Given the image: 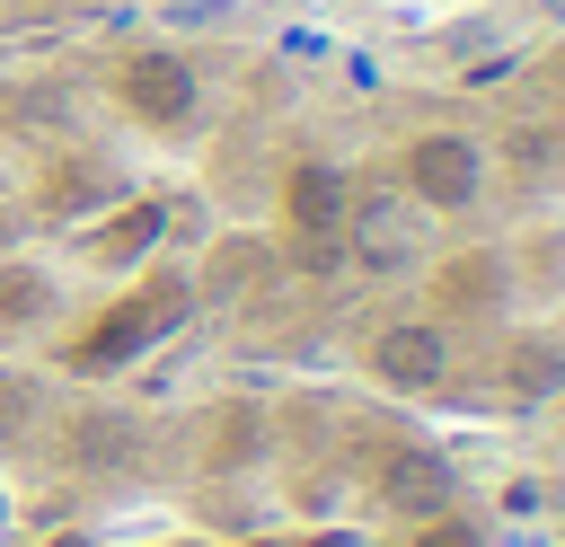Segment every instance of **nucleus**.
<instances>
[{"label": "nucleus", "mask_w": 565, "mask_h": 547, "mask_svg": "<svg viewBox=\"0 0 565 547\" xmlns=\"http://www.w3.org/2000/svg\"><path fill=\"white\" fill-rule=\"evenodd\" d=\"M486 176H494V159H486V141L459 132V124H424V132L397 150V194H406L415 212H477V203H486Z\"/></svg>", "instance_id": "nucleus-1"}, {"label": "nucleus", "mask_w": 565, "mask_h": 547, "mask_svg": "<svg viewBox=\"0 0 565 547\" xmlns=\"http://www.w3.org/2000/svg\"><path fill=\"white\" fill-rule=\"evenodd\" d=\"M115 106L141 124V132H185L203 115V71L168 44H132L124 71H115Z\"/></svg>", "instance_id": "nucleus-2"}, {"label": "nucleus", "mask_w": 565, "mask_h": 547, "mask_svg": "<svg viewBox=\"0 0 565 547\" xmlns=\"http://www.w3.org/2000/svg\"><path fill=\"white\" fill-rule=\"evenodd\" d=\"M362 371L388 388V397H433L450 379V326L441 318H388L362 353Z\"/></svg>", "instance_id": "nucleus-3"}, {"label": "nucleus", "mask_w": 565, "mask_h": 547, "mask_svg": "<svg viewBox=\"0 0 565 547\" xmlns=\"http://www.w3.org/2000/svg\"><path fill=\"white\" fill-rule=\"evenodd\" d=\"M371 485H380V503H388L397 521H433V512L459 503V468H450L441 441H388Z\"/></svg>", "instance_id": "nucleus-4"}, {"label": "nucleus", "mask_w": 565, "mask_h": 547, "mask_svg": "<svg viewBox=\"0 0 565 547\" xmlns=\"http://www.w3.org/2000/svg\"><path fill=\"white\" fill-rule=\"evenodd\" d=\"M512 300V256L503 247H459L424 274V318H494Z\"/></svg>", "instance_id": "nucleus-5"}, {"label": "nucleus", "mask_w": 565, "mask_h": 547, "mask_svg": "<svg viewBox=\"0 0 565 547\" xmlns=\"http://www.w3.org/2000/svg\"><path fill=\"white\" fill-rule=\"evenodd\" d=\"M177 309H185V291H177V282H150V291H124V300H115V318L79 335V362H88V371H115V362H132L141 344H159V335L177 326Z\"/></svg>", "instance_id": "nucleus-6"}, {"label": "nucleus", "mask_w": 565, "mask_h": 547, "mask_svg": "<svg viewBox=\"0 0 565 547\" xmlns=\"http://www.w3.org/2000/svg\"><path fill=\"white\" fill-rule=\"evenodd\" d=\"M274 194H282L291 238H300V229H344V221H353V176H344L335 159H318V150H309V159H291Z\"/></svg>", "instance_id": "nucleus-7"}, {"label": "nucleus", "mask_w": 565, "mask_h": 547, "mask_svg": "<svg viewBox=\"0 0 565 547\" xmlns=\"http://www.w3.org/2000/svg\"><path fill=\"white\" fill-rule=\"evenodd\" d=\"M494 379H503V397H512V406H556V397H565V335H547V326L503 335Z\"/></svg>", "instance_id": "nucleus-8"}, {"label": "nucleus", "mask_w": 565, "mask_h": 547, "mask_svg": "<svg viewBox=\"0 0 565 547\" xmlns=\"http://www.w3.org/2000/svg\"><path fill=\"white\" fill-rule=\"evenodd\" d=\"M62 441H71V468H79V476H124L132 450H141V423L115 415V406H88V415H71Z\"/></svg>", "instance_id": "nucleus-9"}, {"label": "nucleus", "mask_w": 565, "mask_h": 547, "mask_svg": "<svg viewBox=\"0 0 565 547\" xmlns=\"http://www.w3.org/2000/svg\"><path fill=\"white\" fill-rule=\"evenodd\" d=\"M159 229H168V212H159V203H115V212L88 229V265H106V274H124V265H150Z\"/></svg>", "instance_id": "nucleus-10"}, {"label": "nucleus", "mask_w": 565, "mask_h": 547, "mask_svg": "<svg viewBox=\"0 0 565 547\" xmlns=\"http://www.w3.org/2000/svg\"><path fill=\"white\" fill-rule=\"evenodd\" d=\"M265 265H274V247H265L256 229H230V238H212V256H203V300H212V309H230V300H238V291H247Z\"/></svg>", "instance_id": "nucleus-11"}, {"label": "nucleus", "mask_w": 565, "mask_h": 547, "mask_svg": "<svg viewBox=\"0 0 565 547\" xmlns=\"http://www.w3.org/2000/svg\"><path fill=\"white\" fill-rule=\"evenodd\" d=\"M512 282H530V291H565V229H556V221H539V229L521 238Z\"/></svg>", "instance_id": "nucleus-12"}, {"label": "nucleus", "mask_w": 565, "mask_h": 547, "mask_svg": "<svg viewBox=\"0 0 565 547\" xmlns=\"http://www.w3.org/2000/svg\"><path fill=\"white\" fill-rule=\"evenodd\" d=\"M35 415H44V388H35L26 371H0V450H9V441H26V432H35Z\"/></svg>", "instance_id": "nucleus-13"}, {"label": "nucleus", "mask_w": 565, "mask_h": 547, "mask_svg": "<svg viewBox=\"0 0 565 547\" xmlns=\"http://www.w3.org/2000/svg\"><path fill=\"white\" fill-rule=\"evenodd\" d=\"M44 300H53V282H44V274H26V265H0V326H26Z\"/></svg>", "instance_id": "nucleus-14"}, {"label": "nucleus", "mask_w": 565, "mask_h": 547, "mask_svg": "<svg viewBox=\"0 0 565 547\" xmlns=\"http://www.w3.org/2000/svg\"><path fill=\"white\" fill-rule=\"evenodd\" d=\"M406 547H494V538H486V521H468V512L450 503V512L415 521V538H406Z\"/></svg>", "instance_id": "nucleus-15"}, {"label": "nucleus", "mask_w": 565, "mask_h": 547, "mask_svg": "<svg viewBox=\"0 0 565 547\" xmlns=\"http://www.w3.org/2000/svg\"><path fill=\"white\" fill-rule=\"evenodd\" d=\"M97 194H106V185H97V176H88V159H79V176H71V168H62V176H53V185H44V203H53V212H88V203H97Z\"/></svg>", "instance_id": "nucleus-16"}, {"label": "nucleus", "mask_w": 565, "mask_h": 547, "mask_svg": "<svg viewBox=\"0 0 565 547\" xmlns=\"http://www.w3.org/2000/svg\"><path fill=\"white\" fill-rule=\"evenodd\" d=\"M539 18H547V26H565V0H539Z\"/></svg>", "instance_id": "nucleus-17"}, {"label": "nucleus", "mask_w": 565, "mask_h": 547, "mask_svg": "<svg viewBox=\"0 0 565 547\" xmlns=\"http://www.w3.org/2000/svg\"><path fill=\"white\" fill-rule=\"evenodd\" d=\"M556 406H565V397H556Z\"/></svg>", "instance_id": "nucleus-18"}]
</instances>
